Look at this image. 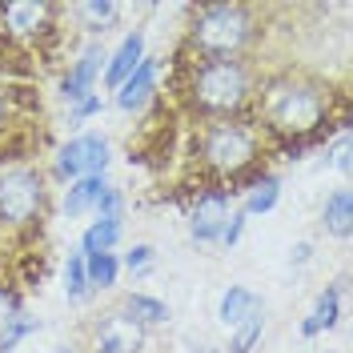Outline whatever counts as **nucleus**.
<instances>
[{"instance_id": "2eb2a0df", "label": "nucleus", "mask_w": 353, "mask_h": 353, "mask_svg": "<svg viewBox=\"0 0 353 353\" xmlns=\"http://www.w3.org/2000/svg\"><path fill=\"white\" fill-rule=\"evenodd\" d=\"M253 313H261V297H257L253 289L229 285L225 293H221V301H217V321L225 325V330L241 325L245 317H253Z\"/></svg>"}, {"instance_id": "dca6fc26", "label": "nucleus", "mask_w": 353, "mask_h": 353, "mask_svg": "<svg viewBox=\"0 0 353 353\" xmlns=\"http://www.w3.org/2000/svg\"><path fill=\"white\" fill-rule=\"evenodd\" d=\"M281 201V181L273 173H257L249 185H245V201H241V213L245 217H265L273 213Z\"/></svg>"}, {"instance_id": "cd10ccee", "label": "nucleus", "mask_w": 353, "mask_h": 353, "mask_svg": "<svg viewBox=\"0 0 353 353\" xmlns=\"http://www.w3.org/2000/svg\"><path fill=\"white\" fill-rule=\"evenodd\" d=\"M245 225H249V217H245L241 209H233V217L225 221V229H221V241H217V245H225V249H233V245L241 241Z\"/></svg>"}, {"instance_id": "7ed1b4c3", "label": "nucleus", "mask_w": 353, "mask_h": 353, "mask_svg": "<svg viewBox=\"0 0 353 353\" xmlns=\"http://www.w3.org/2000/svg\"><path fill=\"white\" fill-rule=\"evenodd\" d=\"M261 129L253 121H205L197 132V161L209 176L221 181H253L261 161Z\"/></svg>"}, {"instance_id": "0eeeda50", "label": "nucleus", "mask_w": 353, "mask_h": 353, "mask_svg": "<svg viewBox=\"0 0 353 353\" xmlns=\"http://www.w3.org/2000/svg\"><path fill=\"white\" fill-rule=\"evenodd\" d=\"M229 217H233V189L205 185L189 205V237L197 245H217Z\"/></svg>"}, {"instance_id": "a878e982", "label": "nucleus", "mask_w": 353, "mask_h": 353, "mask_svg": "<svg viewBox=\"0 0 353 353\" xmlns=\"http://www.w3.org/2000/svg\"><path fill=\"white\" fill-rule=\"evenodd\" d=\"M21 313H24L21 293H17L12 285H0V337L8 333V325H12V321H17Z\"/></svg>"}, {"instance_id": "bb28decb", "label": "nucleus", "mask_w": 353, "mask_h": 353, "mask_svg": "<svg viewBox=\"0 0 353 353\" xmlns=\"http://www.w3.org/2000/svg\"><path fill=\"white\" fill-rule=\"evenodd\" d=\"M101 109H105V101H101V92H92V97H85V101H77V105L68 109V121H72V125H85L88 117H97Z\"/></svg>"}, {"instance_id": "6e6552de", "label": "nucleus", "mask_w": 353, "mask_h": 353, "mask_svg": "<svg viewBox=\"0 0 353 353\" xmlns=\"http://www.w3.org/2000/svg\"><path fill=\"white\" fill-rule=\"evenodd\" d=\"M52 17H57V4H44V0H12V4H0V32L8 41L32 44L41 41L44 32H52Z\"/></svg>"}, {"instance_id": "aec40b11", "label": "nucleus", "mask_w": 353, "mask_h": 353, "mask_svg": "<svg viewBox=\"0 0 353 353\" xmlns=\"http://www.w3.org/2000/svg\"><path fill=\"white\" fill-rule=\"evenodd\" d=\"M72 12L81 17V28H85L88 37H105L112 28V21L121 17V4H112V0H88V4H77Z\"/></svg>"}, {"instance_id": "4be33fe9", "label": "nucleus", "mask_w": 353, "mask_h": 353, "mask_svg": "<svg viewBox=\"0 0 353 353\" xmlns=\"http://www.w3.org/2000/svg\"><path fill=\"white\" fill-rule=\"evenodd\" d=\"M261 333H265V317L261 313L245 317L241 325L229 330V353H253L257 350V341H261Z\"/></svg>"}, {"instance_id": "6ab92c4d", "label": "nucleus", "mask_w": 353, "mask_h": 353, "mask_svg": "<svg viewBox=\"0 0 353 353\" xmlns=\"http://www.w3.org/2000/svg\"><path fill=\"white\" fill-rule=\"evenodd\" d=\"M121 309L129 313L137 325H145V330H157V325L169 321V305H165L161 297H149V293H129Z\"/></svg>"}, {"instance_id": "2f4dec72", "label": "nucleus", "mask_w": 353, "mask_h": 353, "mask_svg": "<svg viewBox=\"0 0 353 353\" xmlns=\"http://www.w3.org/2000/svg\"><path fill=\"white\" fill-rule=\"evenodd\" d=\"M48 353H81V350H77V345H52Z\"/></svg>"}, {"instance_id": "f8f14e48", "label": "nucleus", "mask_w": 353, "mask_h": 353, "mask_svg": "<svg viewBox=\"0 0 353 353\" xmlns=\"http://www.w3.org/2000/svg\"><path fill=\"white\" fill-rule=\"evenodd\" d=\"M141 61H145V32H129V37L121 41V48L105 61V85L117 92V88L132 77V68L141 65Z\"/></svg>"}, {"instance_id": "20e7f679", "label": "nucleus", "mask_w": 353, "mask_h": 353, "mask_svg": "<svg viewBox=\"0 0 353 353\" xmlns=\"http://www.w3.org/2000/svg\"><path fill=\"white\" fill-rule=\"evenodd\" d=\"M253 12L245 4H205L193 12L189 24V52L193 61H225V57H241L253 44Z\"/></svg>"}, {"instance_id": "b1692460", "label": "nucleus", "mask_w": 353, "mask_h": 353, "mask_svg": "<svg viewBox=\"0 0 353 353\" xmlns=\"http://www.w3.org/2000/svg\"><path fill=\"white\" fill-rule=\"evenodd\" d=\"M117 261H121V269H129L132 277H145V273L153 269V261H157V249L149 241H137V245H129L125 257H117Z\"/></svg>"}, {"instance_id": "c85d7f7f", "label": "nucleus", "mask_w": 353, "mask_h": 353, "mask_svg": "<svg viewBox=\"0 0 353 353\" xmlns=\"http://www.w3.org/2000/svg\"><path fill=\"white\" fill-rule=\"evenodd\" d=\"M330 157H333V169H337L341 176H350V129L337 132V141H333Z\"/></svg>"}, {"instance_id": "4468645a", "label": "nucleus", "mask_w": 353, "mask_h": 353, "mask_svg": "<svg viewBox=\"0 0 353 353\" xmlns=\"http://www.w3.org/2000/svg\"><path fill=\"white\" fill-rule=\"evenodd\" d=\"M341 293H345V277L341 281H333L317 301H313V309H309V317L301 321V333L305 337H317V333H325L337 325V313H341Z\"/></svg>"}, {"instance_id": "7c9ffc66", "label": "nucleus", "mask_w": 353, "mask_h": 353, "mask_svg": "<svg viewBox=\"0 0 353 353\" xmlns=\"http://www.w3.org/2000/svg\"><path fill=\"white\" fill-rule=\"evenodd\" d=\"M8 129V92L0 88V132Z\"/></svg>"}, {"instance_id": "9b49d317", "label": "nucleus", "mask_w": 353, "mask_h": 353, "mask_svg": "<svg viewBox=\"0 0 353 353\" xmlns=\"http://www.w3.org/2000/svg\"><path fill=\"white\" fill-rule=\"evenodd\" d=\"M161 57H145L141 65L132 68V77L125 81V85L117 88V109L121 112H145L149 105H153L157 97V77H161Z\"/></svg>"}, {"instance_id": "f3484780", "label": "nucleus", "mask_w": 353, "mask_h": 353, "mask_svg": "<svg viewBox=\"0 0 353 353\" xmlns=\"http://www.w3.org/2000/svg\"><path fill=\"white\" fill-rule=\"evenodd\" d=\"M321 225H325V233L341 237V241L353 233V193H350V185L333 189L330 197H325V205H321Z\"/></svg>"}, {"instance_id": "f03ea898", "label": "nucleus", "mask_w": 353, "mask_h": 353, "mask_svg": "<svg viewBox=\"0 0 353 353\" xmlns=\"http://www.w3.org/2000/svg\"><path fill=\"white\" fill-rule=\"evenodd\" d=\"M185 97L189 109L201 112L205 121H237L257 101V77L245 65V57L193 61L185 77Z\"/></svg>"}, {"instance_id": "f257e3e1", "label": "nucleus", "mask_w": 353, "mask_h": 353, "mask_svg": "<svg viewBox=\"0 0 353 353\" xmlns=\"http://www.w3.org/2000/svg\"><path fill=\"white\" fill-rule=\"evenodd\" d=\"M330 105L333 97L321 81L301 72H281L257 88V112H261L257 129H265L273 141H285L289 149H301L330 129Z\"/></svg>"}, {"instance_id": "5701e85b", "label": "nucleus", "mask_w": 353, "mask_h": 353, "mask_svg": "<svg viewBox=\"0 0 353 353\" xmlns=\"http://www.w3.org/2000/svg\"><path fill=\"white\" fill-rule=\"evenodd\" d=\"M65 293H68V301L88 297V269H85V253L81 249H72L65 261Z\"/></svg>"}, {"instance_id": "423d86ee", "label": "nucleus", "mask_w": 353, "mask_h": 353, "mask_svg": "<svg viewBox=\"0 0 353 353\" xmlns=\"http://www.w3.org/2000/svg\"><path fill=\"white\" fill-rule=\"evenodd\" d=\"M105 169H109V141L101 132H77L57 149V173L65 181L105 176Z\"/></svg>"}, {"instance_id": "1a4fd4ad", "label": "nucleus", "mask_w": 353, "mask_h": 353, "mask_svg": "<svg viewBox=\"0 0 353 353\" xmlns=\"http://www.w3.org/2000/svg\"><path fill=\"white\" fill-rule=\"evenodd\" d=\"M145 341H149V330L137 325L125 309H109L92 330V350L97 353H141Z\"/></svg>"}, {"instance_id": "9d476101", "label": "nucleus", "mask_w": 353, "mask_h": 353, "mask_svg": "<svg viewBox=\"0 0 353 353\" xmlns=\"http://www.w3.org/2000/svg\"><path fill=\"white\" fill-rule=\"evenodd\" d=\"M105 61H109V52L101 48V41H88L85 52L68 65L65 81H61V97H65V105L72 109L77 101H85L97 92V81L105 77Z\"/></svg>"}, {"instance_id": "39448f33", "label": "nucleus", "mask_w": 353, "mask_h": 353, "mask_svg": "<svg viewBox=\"0 0 353 353\" xmlns=\"http://www.w3.org/2000/svg\"><path fill=\"white\" fill-rule=\"evenodd\" d=\"M48 209V181L37 165L8 161L0 165V225L12 233H28L44 221Z\"/></svg>"}, {"instance_id": "412c9836", "label": "nucleus", "mask_w": 353, "mask_h": 353, "mask_svg": "<svg viewBox=\"0 0 353 353\" xmlns=\"http://www.w3.org/2000/svg\"><path fill=\"white\" fill-rule=\"evenodd\" d=\"M85 269H88V293H101V289L117 285L121 261H117V253H101V257H85Z\"/></svg>"}, {"instance_id": "ddd939ff", "label": "nucleus", "mask_w": 353, "mask_h": 353, "mask_svg": "<svg viewBox=\"0 0 353 353\" xmlns=\"http://www.w3.org/2000/svg\"><path fill=\"white\" fill-rule=\"evenodd\" d=\"M105 189H109L105 176H81V181H68L65 197H61L65 217H85V213L97 217V205H101V197H105Z\"/></svg>"}, {"instance_id": "c756f323", "label": "nucleus", "mask_w": 353, "mask_h": 353, "mask_svg": "<svg viewBox=\"0 0 353 353\" xmlns=\"http://www.w3.org/2000/svg\"><path fill=\"white\" fill-rule=\"evenodd\" d=\"M309 253H313V245L301 241L297 249H289V265H305V261H309Z\"/></svg>"}, {"instance_id": "393cba45", "label": "nucleus", "mask_w": 353, "mask_h": 353, "mask_svg": "<svg viewBox=\"0 0 353 353\" xmlns=\"http://www.w3.org/2000/svg\"><path fill=\"white\" fill-rule=\"evenodd\" d=\"M37 330H41V321H37V317H28V313H21V317L8 325V333L0 337V353H17V345H21L28 333H37Z\"/></svg>"}, {"instance_id": "a211bd4d", "label": "nucleus", "mask_w": 353, "mask_h": 353, "mask_svg": "<svg viewBox=\"0 0 353 353\" xmlns=\"http://www.w3.org/2000/svg\"><path fill=\"white\" fill-rule=\"evenodd\" d=\"M121 241V217H92L85 233H81V253L85 257H101V253H112V245Z\"/></svg>"}]
</instances>
